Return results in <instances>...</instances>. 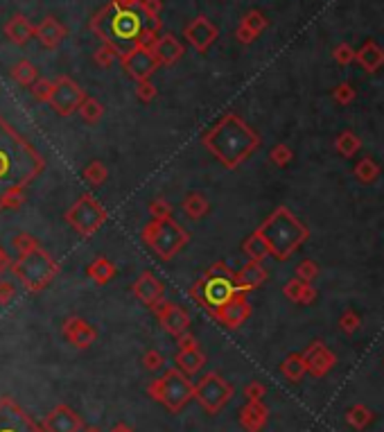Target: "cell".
<instances>
[{
  "instance_id": "obj_1",
  "label": "cell",
  "mask_w": 384,
  "mask_h": 432,
  "mask_svg": "<svg viewBox=\"0 0 384 432\" xmlns=\"http://www.w3.org/2000/svg\"><path fill=\"white\" fill-rule=\"evenodd\" d=\"M43 170V154H38L32 143L0 116V213L21 206L27 188Z\"/></svg>"
},
{
  "instance_id": "obj_2",
  "label": "cell",
  "mask_w": 384,
  "mask_h": 432,
  "mask_svg": "<svg viewBox=\"0 0 384 432\" xmlns=\"http://www.w3.org/2000/svg\"><path fill=\"white\" fill-rule=\"evenodd\" d=\"M201 143L226 170H233L253 154L260 145V136L249 124L235 116L226 113L213 127L201 134Z\"/></svg>"
},
{
  "instance_id": "obj_3",
  "label": "cell",
  "mask_w": 384,
  "mask_h": 432,
  "mask_svg": "<svg viewBox=\"0 0 384 432\" xmlns=\"http://www.w3.org/2000/svg\"><path fill=\"white\" fill-rule=\"evenodd\" d=\"M91 30L100 36L102 43L118 48L122 55V43H129V48L136 45L142 23L136 9H120L109 3L91 18Z\"/></svg>"
},
{
  "instance_id": "obj_4",
  "label": "cell",
  "mask_w": 384,
  "mask_h": 432,
  "mask_svg": "<svg viewBox=\"0 0 384 432\" xmlns=\"http://www.w3.org/2000/svg\"><path fill=\"white\" fill-rule=\"evenodd\" d=\"M258 233H260L267 243L269 256L278 258V261L290 258L296 252V247L307 238L305 226L287 208H276L260 224Z\"/></svg>"
},
{
  "instance_id": "obj_5",
  "label": "cell",
  "mask_w": 384,
  "mask_h": 432,
  "mask_svg": "<svg viewBox=\"0 0 384 432\" xmlns=\"http://www.w3.org/2000/svg\"><path fill=\"white\" fill-rule=\"evenodd\" d=\"M239 287L235 283V272L228 270L226 263H215L197 278V283L190 287V296L195 299L208 315L222 308L233 296H237Z\"/></svg>"
},
{
  "instance_id": "obj_6",
  "label": "cell",
  "mask_w": 384,
  "mask_h": 432,
  "mask_svg": "<svg viewBox=\"0 0 384 432\" xmlns=\"http://www.w3.org/2000/svg\"><path fill=\"white\" fill-rule=\"evenodd\" d=\"M9 270H12L14 278L27 292H41L59 274V263L38 245L30 254L16 256V261H12Z\"/></svg>"
},
{
  "instance_id": "obj_7",
  "label": "cell",
  "mask_w": 384,
  "mask_h": 432,
  "mask_svg": "<svg viewBox=\"0 0 384 432\" xmlns=\"http://www.w3.org/2000/svg\"><path fill=\"white\" fill-rule=\"evenodd\" d=\"M149 398H154L172 415H179L188 403L195 398V382H192L184 371L168 369L163 376L154 378L147 385Z\"/></svg>"
},
{
  "instance_id": "obj_8",
  "label": "cell",
  "mask_w": 384,
  "mask_h": 432,
  "mask_svg": "<svg viewBox=\"0 0 384 432\" xmlns=\"http://www.w3.org/2000/svg\"><path fill=\"white\" fill-rule=\"evenodd\" d=\"M142 243H145L161 261H172V258L190 243V233L175 217H158V219L147 222L145 229H142Z\"/></svg>"
},
{
  "instance_id": "obj_9",
  "label": "cell",
  "mask_w": 384,
  "mask_h": 432,
  "mask_svg": "<svg viewBox=\"0 0 384 432\" xmlns=\"http://www.w3.org/2000/svg\"><path fill=\"white\" fill-rule=\"evenodd\" d=\"M107 208H104L93 195H82L75 204L66 210V222L73 229L75 233H80L82 238H91L93 233H98L100 229L107 222Z\"/></svg>"
},
{
  "instance_id": "obj_10",
  "label": "cell",
  "mask_w": 384,
  "mask_h": 432,
  "mask_svg": "<svg viewBox=\"0 0 384 432\" xmlns=\"http://www.w3.org/2000/svg\"><path fill=\"white\" fill-rule=\"evenodd\" d=\"M233 398V385L219 376L217 371H208L201 376V380L195 385V401L199 408L208 412L210 417L219 415Z\"/></svg>"
},
{
  "instance_id": "obj_11",
  "label": "cell",
  "mask_w": 384,
  "mask_h": 432,
  "mask_svg": "<svg viewBox=\"0 0 384 432\" xmlns=\"http://www.w3.org/2000/svg\"><path fill=\"white\" fill-rule=\"evenodd\" d=\"M84 98H86V91L82 89V86L75 80H71L68 75H61V78H57V82H54V89H52L50 102L47 104H50V109L57 113V116L68 118L80 109Z\"/></svg>"
},
{
  "instance_id": "obj_12",
  "label": "cell",
  "mask_w": 384,
  "mask_h": 432,
  "mask_svg": "<svg viewBox=\"0 0 384 432\" xmlns=\"http://www.w3.org/2000/svg\"><path fill=\"white\" fill-rule=\"evenodd\" d=\"M120 66L124 75L133 82H145L149 80L158 69V62L154 57L152 48H142V45H131L127 50H122L120 55Z\"/></svg>"
},
{
  "instance_id": "obj_13",
  "label": "cell",
  "mask_w": 384,
  "mask_h": 432,
  "mask_svg": "<svg viewBox=\"0 0 384 432\" xmlns=\"http://www.w3.org/2000/svg\"><path fill=\"white\" fill-rule=\"evenodd\" d=\"M0 432H43L12 396H0Z\"/></svg>"
},
{
  "instance_id": "obj_14",
  "label": "cell",
  "mask_w": 384,
  "mask_h": 432,
  "mask_svg": "<svg viewBox=\"0 0 384 432\" xmlns=\"http://www.w3.org/2000/svg\"><path fill=\"white\" fill-rule=\"evenodd\" d=\"M154 317L158 319L161 329L170 333L172 338H179V335H184L186 331H190V315L186 308H181V305L172 303V301H158L156 305L152 308Z\"/></svg>"
},
{
  "instance_id": "obj_15",
  "label": "cell",
  "mask_w": 384,
  "mask_h": 432,
  "mask_svg": "<svg viewBox=\"0 0 384 432\" xmlns=\"http://www.w3.org/2000/svg\"><path fill=\"white\" fill-rule=\"evenodd\" d=\"M64 340L75 349H89L91 344L98 340V331L91 322H86L84 317H68L61 324Z\"/></svg>"
},
{
  "instance_id": "obj_16",
  "label": "cell",
  "mask_w": 384,
  "mask_h": 432,
  "mask_svg": "<svg viewBox=\"0 0 384 432\" xmlns=\"http://www.w3.org/2000/svg\"><path fill=\"white\" fill-rule=\"evenodd\" d=\"M249 315H251V305L246 301V292H239L228 303H224L222 308L210 312V317L217 319L222 326H226V329H239L249 319Z\"/></svg>"
},
{
  "instance_id": "obj_17",
  "label": "cell",
  "mask_w": 384,
  "mask_h": 432,
  "mask_svg": "<svg viewBox=\"0 0 384 432\" xmlns=\"http://www.w3.org/2000/svg\"><path fill=\"white\" fill-rule=\"evenodd\" d=\"M41 428L43 432H82L84 419L68 405H57L45 415Z\"/></svg>"
},
{
  "instance_id": "obj_18",
  "label": "cell",
  "mask_w": 384,
  "mask_h": 432,
  "mask_svg": "<svg viewBox=\"0 0 384 432\" xmlns=\"http://www.w3.org/2000/svg\"><path fill=\"white\" fill-rule=\"evenodd\" d=\"M186 39L188 43L195 48L197 52H208V48L213 45L217 41V27L208 21V16H197V18H192V21L186 25Z\"/></svg>"
},
{
  "instance_id": "obj_19",
  "label": "cell",
  "mask_w": 384,
  "mask_h": 432,
  "mask_svg": "<svg viewBox=\"0 0 384 432\" xmlns=\"http://www.w3.org/2000/svg\"><path fill=\"white\" fill-rule=\"evenodd\" d=\"M131 292H133V296H136V299H138L142 305H147L149 310H152L158 301L165 299V287H163V283H161L152 272H142V274L136 278V281H133Z\"/></svg>"
},
{
  "instance_id": "obj_20",
  "label": "cell",
  "mask_w": 384,
  "mask_h": 432,
  "mask_svg": "<svg viewBox=\"0 0 384 432\" xmlns=\"http://www.w3.org/2000/svg\"><path fill=\"white\" fill-rule=\"evenodd\" d=\"M152 52L161 66H175L181 57L186 55V48L175 34H163L156 39V43L152 45Z\"/></svg>"
},
{
  "instance_id": "obj_21",
  "label": "cell",
  "mask_w": 384,
  "mask_h": 432,
  "mask_svg": "<svg viewBox=\"0 0 384 432\" xmlns=\"http://www.w3.org/2000/svg\"><path fill=\"white\" fill-rule=\"evenodd\" d=\"M66 34H68L66 25L57 21L54 16H45L43 21L34 27V36H36L38 41H41L43 48H47V50H54V48H59L61 41L66 39Z\"/></svg>"
},
{
  "instance_id": "obj_22",
  "label": "cell",
  "mask_w": 384,
  "mask_h": 432,
  "mask_svg": "<svg viewBox=\"0 0 384 432\" xmlns=\"http://www.w3.org/2000/svg\"><path fill=\"white\" fill-rule=\"evenodd\" d=\"M175 362H177V369L184 371L186 376H195V373H199L201 367L206 364V353L201 351L199 342H197V344H192V347L179 349L175 355Z\"/></svg>"
},
{
  "instance_id": "obj_23",
  "label": "cell",
  "mask_w": 384,
  "mask_h": 432,
  "mask_svg": "<svg viewBox=\"0 0 384 432\" xmlns=\"http://www.w3.org/2000/svg\"><path fill=\"white\" fill-rule=\"evenodd\" d=\"M267 415L263 401H246V405L239 410V424L246 432H260L267 424Z\"/></svg>"
},
{
  "instance_id": "obj_24",
  "label": "cell",
  "mask_w": 384,
  "mask_h": 432,
  "mask_svg": "<svg viewBox=\"0 0 384 432\" xmlns=\"http://www.w3.org/2000/svg\"><path fill=\"white\" fill-rule=\"evenodd\" d=\"M5 34H7V39L12 41L14 45H25L34 36V25L30 23V18H27V16L14 14L5 23Z\"/></svg>"
},
{
  "instance_id": "obj_25",
  "label": "cell",
  "mask_w": 384,
  "mask_h": 432,
  "mask_svg": "<svg viewBox=\"0 0 384 432\" xmlns=\"http://www.w3.org/2000/svg\"><path fill=\"white\" fill-rule=\"evenodd\" d=\"M265 278H267L265 267L256 261H249L242 270L235 272V283L242 292H251L256 287H260L265 283Z\"/></svg>"
},
{
  "instance_id": "obj_26",
  "label": "cell",
  "mask_w": 384,
  "mask_h": 432,
  "mask_svg": "<svg viewBox=\"0 0 384 432\" xmlns=\"http://www.w3.org/2000/svg\"><path fill=\"white\" fill-rule=\"evenodd\" d=\"M181 210H184L190 219H201L210 213V199L204 193L192 190V193H188L184 201H181Z\"/></svg>"
},
{
  "instance_id": "obj_27",
  "label": "cell",
  "mask_w": 384,
  "mask_h": 432,
  "mask_svg": "<svg viewBox=\"0 0 384 432\" xmlns=\"http://www.w3.org/2000/svg\"><path fill=\"white\" fill-rule=\"evenodd\" d=\"M303 360H305V369H310L314 376H321V373H325L330 369L332 355L325 353V349L321 347V344H314L312 349H307V353L303 355Z\"/></svg>"
},
{
  "instance_id": "obj_28",
  "label": "cell",
  "mask_w": 384,
  "mask_h": 432,
  "mask_svg": "<svg viewBox=\"0 0 384 432\" xmlns=\"http://www.w3.org/2000/svg\"><path fill=\"white\" fill-rule=\"evenodd\" d=\"M86 274H89V278H91L93 283L107 285V283L111 281V278L115 276V265L109 261V258L98 256L89 267H86Z\"/></svg>"
},
{
  "instance_id": "obj_29",
  "label": "cell",
  "mask_w": 384,
  "mask_h": 432,
  "mask_svg": "<svg viewBox=\"0 0 384 432\" xmlns=\"http://www.w3.org/2000/svg\"><path fill=\"white\" fill-rule=\"evenodd\" d=\"M9 75H12V80L16 84H21V86H32L36 80H38V69L32 64V62H27V59H21V62H16L12 66V71H9Z\"/></svg>"
},
{
  "instance_id": "obj_30",
  "label": "cell",
  "mask_w": 384,
  "mask_h": 432,
  "mask_svg": "<svg viewBox=\"0 0 384 432\" xmlns=\"http://www.w3.org/2000/svg\"><path fill=\"white\" fill-rule=\"evenodd\" d=\"M77 113H80L86 124H98L104 116V104L100 100L91 98V95H86L84 102L80 104V109H77Z\"/></svg>"
},
{
  "instance_id": "obj_31",
  "label": "cell",
  "mask_w": 384,
  "mask_h": 432,
  "mask_svg": "<svg viewBox=\"0 0 384 432\" xmlns=\"http://www.w3.org/2000/svg\"><path fill=\"white\" fill-rule=\"evenodd\" d=\"M82 177H84V181H86V184H89V186L98 188V186H102L104 181L109 179V168L104 166L102 161H91L89 166L84 168Z\"/></svg>"
},
{
  "instance_id": "obj_32",
  "label": "cell",
  "mask_w": 384,
  "mask_h": 432,
  "mask_svg": "<svg viewBox=\"0 0 384 432\" xmlns=\"http://www.w3.org/2000/svg\"><path fill=\"white\" fill-rule=\"evenodd\" d=\"M242 249H244V254L251 258V261H256V263H260L263 258H267L269 256V249H267V243L263 240V236L260 233H253V236H249L246 240H244V245H242Z\"/></svg>"
},
{
  "instance_id": "obj_33",
  "label": "cell",
  "mask_w": 384,
  "mask_h": 432,
  "mask_svg": "<svg viewBox=\"0 0 384 432\" xmlns=\"http://www.w3.org/2000/svg\"><path fill=\"white\" fill-rule=\"evenodd\" d=\"M281 371H283V376H285L287 380H292V382L301 380V376L307 371V369H305L303 355H290V358H287V360L281 364Z\"/></svg>"
},
{
  "instance_id": "obj_34",
  "label": "cell",
  "mask_w": 384,
  "mask_h": 432,
  "mask_svg": "<svg viewBox=\"0 0 384 432\" xmlns=\"http://www.w3.org/2000/svg\"><path fill=\"white\" fill-rule=\"evenodd\" d=\"M93 59H95V64L100 66V69H111L113 62L120 59V50H118V48L109 45V43H102L98 50H95Z\"/></svg>"
},
{
  "instance_id": "obj_35",
  "label": "cell",
  "mask_w": 384,
  "mask_h": 432,
  "mask_svg": "<svg viewBox=\"0 0 384 432\" xmlns=\"http://www.w3.org/2000/svg\"><path fill=\"white\" fill-rule=\"evenodd\" d=\"M38 247V240L30 233H16L12 238V249H14V254L16 256H25V254H30L32 249Z\"/></svg>"
},
{
  "instance_id": "obj_36",
  "label": "cell",
  "mask_w": 384,
  "mask_h": 432,
  "mask_svg": "<svg viewBox=\"0 0 384 432\" xmlns=\"http://www.w3.org/2000/svg\"><path fill=\"white\" fill-rule=\"evenodd\" d=\"M32 98L36 102H50V95H52V89H54V82L52 80H45V78H38L32 86Z\"/></svg>"
},
{
  "instance_id": "obj_37",
  "label": "cell",
  "mask_w": 384,
  "mask_h": 432,
  "mask_svg": "<svg viewBox=\"0 0 384 432\" xmlns=\"http://www.w3.org/2000/svg\"><path fill=\"white\" fill-rule=\"evenodd\" d=\"M239 25H244L249 32H253V34L258 36V34H260L265 27H267V18H265L260 12H249V14L242 18V23H239Z\"/></svg>"
},
{
  "instance_id": "obj_38",
  "label": "cell",
  "mask_w": 384,
  "mask_h": 432,
  "mask_svg": "<svg viewBox=\"0 0 384 432\" xmlns=\"http://www.w3.org/2000/svg\"><path fill=\"white\" fill-rule=\"evenodd\" d=\"M172 210H175V206H172L165 197L152 199V204H149V215H152L154 219H158V217H172Z\"/></svg>"
},
{
  "instance_id": "obj_39",
  "label": "cell",
  "mask_w": 384,
  "mask_h": 432,
  "mask_svg": "<svg viewBox=\"0 0 384 432\" xmlns=\"http://www.w3.org/2000/svg\"><path fill=\"white\" fill-rule=\"evenodd\" d=\"M163 364H165V358H163V353L156 349H149L145 355H142V367H145L147 371H158V369H163Z\"/></svg>"
},
{
  "instance_id": "obj_40",
  "label": "cell",
  "mask_w": 384,
  "mask_h": 432,
  "mask_svg": "<svg viewBox=\"0 0 384 432\" xmlns=\"http://www.w3.org/2000/svg\"><path fill=\"white\" fill-rule=\"evenodd\" d=\"M156 86H154L149 80H145V82H136V98L142 102V104H149L154 98H156Z\"/></svg>"
},
{
  "instance_id": "obj_41",
  "label": "cell",
  "mask_w": 384,
  "mask_h": 432,
  "mask_svg": "<svg viewBox=\"0 0 384 432\" xmlns=\"http://www.w3.org/2000/svg\"><path fill=\"white\" fill-rule=\"evenodd\" d=\"M16 296V285L12 281H5V278H0V305H9L12 299Z\"/></svg>"
},
{
  "instance_id": "obj_42",
  "label": "cell",
  "mask_w": 384,
  "mask_h": 432,
  "mask_svg": "<svg viewBox=\"0 0 384 432\" xmlns=\"http://www.w3.org/2000/svg\"><path fill=\"white\" fill-rule=\"evenodd\" d=\"M142 16H161L163 12V0H140L138 3Z\"/></svg>"
},
{
  "instance_id": "obj_43",
  "label": "cell",
  "mask_w": 384,
  "mask_h": 432,
  "mask_svg": "<svg viewBox=\"0 0 384 432\" xmlns=\"http://www.w3.org/2000/svg\"><path fill=\"white\" fill-rule=\"evenodd\" d=\"M265 385H260V382H249V385L244 387V396L246 401H263L265 398Z\"/></svg>"
},
{
  "instance_id": "obj_44",
  "label": "cell",
  "mask_w": 384,
  "mask_h": 432,
  "mask_svg": "<svg viewBox=\"0 0 384 432\" xmlns=\"http://www.w3.org/2000/svg\"><path fill=\"white\" fill-rule=\"evenodd\" d=\"M140 23H142V30H147V32H154V34H158L161 32V18L158 16H142L140 14Z\"/></svg>"
},
{
  "instance_id": "obj_45",
  "label": "cell",
  "mask_w": 384,
  "mask_h": 432,
  "mask_svg": "<svg viewBox=\"0 0 384 432\" xmlns=\"http://www.w3.org/2000/svg\"><path fill=\"white\" fill-rule=\"evenodd\" d=\"M369 419H371V415L364 408H355L353 412H350V424L353 426H357V428H364L369 424Z\"/></svg>"
},
{
  "instance_id": "obj_46",
  "label": "cell",
  "mask_w": 384,
  "mask_h": 432,
  "mask_svg": "<svg viewBox=\"0 0 384 432\" xmlns=\"http://www.w3.org/2000/svg\"><path fill=\"white\" fill-rule=\"evenodd\" d=\"M290 159H292V152L287 150L285 145H278V147L272 150V161L278 163V166H287V161Z\"/></svg>"
},
{
  "instance_id": "obj_47",
  "label": "cell",
  "mask_w": 384,
  "mask_h": 432,
  "mask_svg": "<svg viewBox=\"0 0 384 432\" xmlns=\"http://www.w3.org/2000/svg\"><path fill=\"white\" fill-rule=\"evenodd\" d=\"M235 36H237V41L239 43H251L253 39H256V34L253 32H249L244 25H239L237 30H235Z\"/></svg>"
},
{
  "instance_id": "obj_48",
  "label": "cell",
  "mask_w": 384,
  "mask_h": 432,
  "mask_svg": "<svg viewBox=\"0 0 384 432\" xmlns=\"http://www.w3.org/2000/svg\"><path fill=\"white\" fill-rule=\"evenodd\" d=\"M314 272H316V270H314L312 263H301V265H299V276H301V278H312Z\"/></svg>"
},
{
  "instance_id": "obj_49",
  "label": "cell",
  "mask_w": 384,
  "mask_h": 432,
  "mask_svg": "<svg viewBox=\"0 0 384 432\" xmlns=\"http://www.w3.org/2000/svg\"><path fill=\"white\" fill-rule=\"evenodd\" d=\"M9 265H12V258H9V254L5 252L3 247H0V274L9 270Z\"/></svg>"
},
{
  "instance_id": "obj_50",
  "label": "cell",
  "mask_w": 384,
  "mask_h": 432,
  "mask_svg": "<svg viewBox=\"0 0 384 432\" xmlns=\"http://www.w3.org/2000/svg\"><path fill=\"white\" fill-rule=\"evenodd\" d=\"M140 0H111V5L113 7H120V9H133V7H138Z\"/></svg>"
},
{
  "instance_id": "obj_51",
  "label": "cell",
  "mask_w": 384,
  "mask_h": 432,
  "mask_svg": "<svg viewBox=\"0 0 384 432\" xmlns=\"http://www.w3.org/2000/svg\"><path fill=\"white\" fill-rule=\"evenodd\" d=\"M111 432H136V430L129 428L127 424H115V426L111 428Z\"/></svg>"
},
{
  "instance_id": "obj_52",
  "label": "cell",
  "mask_w": 384,
  "mask_h": 432,
  "mask_svg": "<svg viewBox=\"0 0 384 432\" xmlns=\"http://www.w3.org/2000/svg\"><path fill=\"white\" fill-rule=\"evenodd\" d=\"M82 432H102V430L95 428V426H89V428H82Z\"/></svg>"
}]
</instances>
